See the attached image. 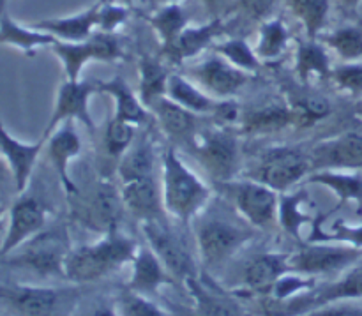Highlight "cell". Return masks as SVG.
Masks as SVG:
<instances>
[{
    "instance_id": "obj_1",
    "label": "cell",
    "mask_w": 362,
    "mask_h": 316,
    "mask_svg": "<svg viewBox=\"0 0 362 316\" xmlns=\"http://www.w3.org/2000/svg\"><path fill=\"white\" fill-rule=\"evenodd\" d=\"M163 205L173 218L189 223L211 198V187L179 158L173 147L161 156Z\"/></svg>"
},
{
    "instance_id": "obj_2",
    "label": "cell",
    "mask_w": 362,
    "mask_h": 316,
    "mask_svg": "<svg viewBox=\"0 0 362 316\" xmlns=\"http://www.w3.org/2000/svg\"><path fill=\"white\" fill-rule=\"evenodd\" d=\"M134 253L133 240L119 232L106 233L105 240L83 246L67 254L64 274L78 283L94 281L129 260Z\"/></svg>"
},
{
    "instance_id": "obj_3",
    "label": "cell",
    "mask_w": 362,
    "mask_h": 316,
    "mask_svg": "<svg viewBox=\"0 0 362 316\" xmlns=\"http://www.w3.org/2000/svg\"><path fill=\"white\" fill-rule=\"evenodd\" d=\"M71 214L85 228L99 233H110L117 230V223L122 212V194L113 182L103 179L92 184L85 193L69 197Z\"/></svg>"
},
{
    "instance_id": "obj_4",
    "label": "cell",
    "mask_w": 362,
    "mask_h": 316,
    "mask_svg": "<svg viewBox=\"0 0 362 316\" xmlns=\"http://www.w3.org/2000/svg\"><path fill=\"white\" fill-rule=\"evenodd\" d=\"M313 173L310 154L297 147H272L260 156L250 179L265 184L279 194Z\"/></svg>"
},
{
    "instance_id": "obj_5",
    "label": "cell",
    "mask_w": 362,
    "mask_h": 316,
    "mask_svg": "<svg viewBox=\"0 0 362 316\" xmlns=\"http://www.w3.org/2000/svg\"><path fill=\"white\" fill-rule=\"evenodd\" d=\"M49 48L59 57L66 80H80L81 71L90 62H117L124 59L122 46L115 34L99 30L85 41L67 42L57 39Z\"/></svg>"
},
{
    "instance_id": "obj_6",
    "label": "cell",
    "mask_w": 362,
    "mask_h": 316,
    "mask_svg": "<svg viewBox=\"0 0 362 316\" xmlns=\"http://www.w3.org/2000/svg\"><path fill=\"white\" fill-rule=\"evenodd\" d=\"M194 154L216 184L235 179L240 166V147L235 134L225 129H209L197 133L191 140Z\"/></svg>"
},
{
    "instance_id": "obj_7",
    "label": "cell",
    "mask_w": 362,
    "mask_h": 316,
    "mask_svg": "<svg viewBox=\"0 0 362 316\" xmlns=\"http://www.w3.org/2000/svg\"><path fill=\"white\" fill-rule=\"evenodd\" d=\"M223 194L232 204L237 211L251 223L260 228L274 225L279 212V193L271 189L265 184L257 182L253 179L247 180H228V182H219Z\"/></svg>"
},
{
    "instance_id": "obj_8",
    "label": "cell",
    "mask_w": 362,
    "mask_h": 316,
    "mask_svg": "<svg viewBox=\"0 0 362 316\" xmlns=\"http://www.w3.org/2000/svg\"><path fill=\"white\" fill-rule=\"evenodd\" d=\"M99 94V81L90 80H64L57 92L55 108L49 117L42 138H48L57 127L66 120L81 122L88 131H94V120L90 115V98Z\"/></svg>"
},
{
    "instance_id": "obj_9",
    "label": "cell",
    "mask_w": 362,
    "mask_h": 316,
    "mask_svg": "<svg viewBox=\"0 0 362 316\" xmlns=\"http://www.w3.org/2000/svg\"><path fill=\"white\" fill-rule=\"evenodd\" d=\"M189 76L212 98L228 99L235 95L251 80V74L226 62L223 57L212 55L189 69Z\"/></svg>"
},
{
    "instance_id": "obj_10",
    "label": "cell",
    "mask_w": 362,
    "mask_h": 316,
    "mask_svg": "<svg viewBox=\"0 0 362 316\" xmlns=\"http://www.w3.org/2000/svg\"><path fill=\"white\" fill-rule=\"evenodd\" d=\"M46 225V207L32 197H20L9 211V225L0 242V258H7L23 246L28 239L37 235Z\"/></svg>"
},
{
    "instance_id": "obj_11",
    "label": "cell",
    "mask_w": 362,
    "mask_h": 316,
    "mask_svg": "<svg viewBox=\"0 0 362 316\" xmlns=\"http://www.w3.org/2000/svg\"><path fill=\"white\" fill-rule=\"evenodd\" d=\"M308 154L313 172L362 170V134L343 133L317 144Z\"/></svg>"
},
{
    "instance_id": "obj_12",
    "label": "cell",
    "mask_w": 362,
    "mask_h": 316,
    "mask_svg": "<svg viewBox=\"0 0 362 316\" xmlns=\"http://www.w3.org/2000/svg\"><path fill=\"white\" fill-rule=\"evenodd\" d=\"M46 152H48V159L55 170L57 177H59L66 197L69 198L80 193V187L76 186L69 172L73 159H76L81 152V140L76 127H74V120L62 122L46 138Z\"/></svg>"
},
{
    "instance_id": "obj_13",
    "label": "cell",
    "mask_w": 362,
    "mask_h": 316,
    "mask_svg": "<svg viewBox=\"0 0 362 316\" xmlns=\"http://www.w3.org/2000/svg\"><path fill=\"white\" fill-rule=\"evenodd\" d=\"M45 145L46 138L42 136L41 140L32 141V144L18 140L6 129V126L0 120V156L9 166L11 179H13L14 189L18 194L25 193V189H27L34 166Z\"/></svg>"
},
{
    "instance_id": "obj_14",
    "label": "cell",
    "mask_w": 362,
    "mask_h": 316,
    "mask_svg": "<svg viewBox=\"0 0 362 316\" xmlns=\"http://www.w3.org/2000/svg\"><path fill=\"white\" fill-rule=\"evenodd\" d=\"M141 223H144L141 226H144L145 237H147L152 251L161 260V264L172 274L179 276V278H191V274H193V262H191L189 253L180 244V240L170 230H166L161 219H152V221Z\"/></svg>"
},
{
    "instance_id": "obj_15",
    "label": "cell",
    "mask_w": 362,
    "mask_h": 316,
    "mask_svg": "<svg viewBox=\"0 0 362 316\" xmlns=\"http://www.w3.org/2000/svg\"><path fill=\"white\" fill-rule=\"evenodd\" d=\"M226 23L223 18H214L207 23L191 27L187 25L179 37L166 48H161V55L172 64H182L193 57L200 55L207 48H212L216 39L225 32Z\"/></svg>"
},
{
    "instance_id": "obj_16",
    "label": "cell",
    "mask_w": 362,
    "mask_h": 316,
    "mask_svg": "<svg viewBox=\"0 0 362 316\" xmlns=\"http://www.w3.org/2000/svg\"><path fill=\"white\" fill-rule=\"evenodd\" d=\"M67 254L64 253L62 242L57 237L45 235L41 239L32 240L27 250L21 254L4 260V264L13 265V267L28 269L41 276L60 274L66 267Z\"/></svg>"
},
{
    "instance_id": "obj_17",
    "label": "cell",
    "mask_w": 362,
    "mask_h": 316,
    "mask_svg": "<svg viewBox=\"0 0 362 316\" xmlns=\"http://www.w3.org/2000/svg\"><path fill=\"white\" fill-rule=\"evenodd\" d=\"M0 303L20 316H55L60 304V293L35 286L0 285Z\"/></svg>"
},
{
    "instance_id": "obj_18",
    "label": "cell",
    "mask_w": 362,
    "mask_h": 316,
    "mask_svg": "<svg viewBox=\"0 0 362 316\" xmlns=\"http://www.w3.org/2000/svg\"><path fill=\"white\" fill-rule=\"evenodd\" d=\"M120 194H122L124 207L138 219L141 221L161 219L165 205H163L161 186H158L156 177H145L124 184Z\"/></svg>"
},
{
    "instance_id": "obj_19",
    "label": "cell",
    "mask_w": 362,
    "mask_h": 316,
    "mask_svg": "<svg viewBox=\"0 0 362 316\" xmlns=\"http://www.w3.org/2000/svg\"><path fill=\"white\" fill-rule=\"evenodd\" d=\"M99 6H101V0L92 4L90 7H87V9L80 11V13L76 14L35 21V23H32V27L53 35V37L59 39V41H85V39H88L94 34V28L98 27Z\"/></svg>"
},
{
    "instance_id": "obj_20",
    "label": "cell",
    "mask_w": 362,
    "mask_h": 316,
    "mask_svg": "<svg viewBox=\"0 0 362 316\" xmlns=\"http://www.w3.org/2000/svg\"><path fill=\"white\" fill-rule=\"evenodd\" d=\"M296 126V112L288 103H265L240 115V127L246 134H272Z\"/></svg>"
},
{
    "instance_id": "obj_21",
    "label": "cell",
    "mask_w": 362,
    "mask_h": 316,
    "mask_svg": "<svg viewBox=\"0 0 362 316\" xmlns=\"http://www.w3.org/2000/svg\"><path fill=\"white\" fill-rule=\"evenodd\" d=\"M244 239H246V233L243 230L221 219L207 221L198 232L202 254L209 264H218L225 260L237 246H240Z\"/></svg>"
},
{
    "instance_id": "obj_22",
    "label": "cell",
    "mask_w": 362,
    "mask_h": 316,
    "mask_svg": "<svg viewBox=\"0 0 362 316\" xmlns=\"http://www.w3.org/2000/svg\"><path fill=\"white\" fill-rule=\"evenodd\" d=\"M148 112H154L156 120H158L161 129L166 133V136L179 141H191L197 136V113L189 112V110H186L184 106L177 105V103L172 101L168 95L158 99V101L148 108Z\"/></svg>"
},
{
    "instance_id": "obj_23",
    "label": "cell",
    "mask_w": 362,
    "mask_h": 316,
    "mask_svg": "<svg viewBox=\"0 0 362 316\" xmlns=\"http://www.w3.org/2000/svg\"><path fill=\"white\" fill-rule=\"evenodd\" d=\"M357 258V253L352 250L329 246H310L297 253L292 258V267L296 271L306 272V274H322V272H332L345 265L352 264Z\"/></svg>"
},
{
    "instance_id": "obj_24",
    "label": "cell",
    "mask_w": 362,
    "mask_h": 316,
    "mask_svg": "<svg viewBox=\"0 0 362 316\" xmlns=\"http://www.w3.org/2000/svg\"><path fill=\"white\" fill-rule=\"evenodd\" d=\"M99 94L112 95L115 101V119L124 122L140 126L147 120L148 110L140 101V95L129 87L122 76H115L112 80L99 81Z\"/></svg>"
},
{
    "instance_id": "obj_25",
    "label": "cell",
    "mask_w": 362,
    "mask_h": 316,
    "mask_svg": "<svg viewBox=\"0 0 362 316\" xmlns=\"http://www.w3.org/2000/svg\"><path fill=\"white\" fill-rule=\"evenodd\" d=\"M57 39L46 32L34 28L32 25L18 23L14 18L9 16L7 11L0 14V46H13L20 52L32 57L37 48L52 46Z\"/></svg>"
},
{
    "instance_id": "obj_26",
    "label": "cell",
    "mask_w": 362,
    "mask_h": 316,
    "mask_svg": "<svg viewBox=\"0 0 362 316\" xmlns=\"http://www.w3.org/2000/svg\"><path fill=\"white\" fill-rule=\"evenodd\" d=\"M293 69L303 85H310L313 78H318V80L331 78V60L320 39H306V41L297 42Z\"/></svg>"
},
{
    "instance_id": "obj_27",
    "label": "cell",
    "mask_w": 362,
    "mask_h": 316,
    "mask_svg": "<svg viewBox=\"0 0 362 316\" xmlns=\"http://www.w3.org/2000/svg\"><path fill=\"white\" fill-rule=\"evenodd\" d=\"M166 95L172 101H175L177 105L184 106V108L197 113V115H212L216 105H218V101L211 94H207L204 88L198 87L194 81L175 73L170 74Z\"/></svg>"
},
{
    "instance_id": "obj_28",
    "label": "cell",
    "mask_w": 362,
    "mask_h": 316,
    "mask_svg": "<svg viewBox=\"0 0 362 316\" xmlns=\"http://www.w3.org/2000/svg\"><path fill=\"white\" fill-rule=\"evenodd\" d=\"M170 73L156 57L141 55L138 60V83H140V101L145 108H151L158 99L165 98L168 90Z\"/></svg>"
},
{
    "instance_id": "obj_29",
    "label": "cell",
    "mask_w": 362,
    "mask_h": 316,
    "mask_svg": "<svg viewBox=\"0 0 362 316\" xmlns=\"http://www.w3.org/2000/svg\"><path fill=\"white\" fill-rule=\"evenodd\" d=\"M308 182L327 187L339 198L341 204L356 201L362 205V177L356 173H345L343 170H322V172L310 173Z\"/></svg>"
},
{
    "instance_id": "obj_30",
    "label": "cell",
    "mask_w": 362,
    "mask_h": 316,
    "mask_svg": "<svg viewBox=\"0 0 362 316\" xmlns=\"http://www.w3.org/2000/svg\"><path fill=\"white\" fill-rule=\"evenodd\" d=\"M286 6L304 27L308 39L322 37L331 13V0H286Z\"/></svg>"
},
{
    "instance_id": "obj_31",
    "label": "cell",
    "mask_w": 362,
    "mask_h": 316,
    "mask_svg": "<svg viewBox=\"0 0 362 316\" xmlns=\"http://www.w3.org/2000/svg\"><path fill=\"white\" fill-rule=\"evenodd\" d=\"M151 27L154 28L158 34L159 41H161V48L172 45L180 32L189 25V18H187L186 9L180 4H166V6H159L152 16L147 18Z\"/></svg>"
},
{
    "instance_id": "obj_32",
    "label": "cell",
    "mask_w": 362,
    "mask_h": 316,
    "mask_svg": "<svg viewBox=\"0 0 362 316\" xmlns=\"http://www.w3.org/2000/svg\"><path fill=\"white\" fill-rule=\"evenodd\" d=\"M288 41L290 32L285 21L279 18H267L260 25L255 52L260 60H276L285 53Z\"/></svg>"
},
{
    "instance_id": "obj_33",
    "label": "cell",
    "mask_w": 362,
    "mask_h": 316,
    "mask_svg": "<svg viewBox=\"0 0 362 316\" xmlns=\"http://www.w3.org/2000/svg\"><path fill=\"white\" fill-rule=\"evenodd\" d=\"M117 172L122 184L145 179V177H154V152L151 145L147 141L131 145L129 151L120 158Z\"/></svg>"
},
{
    "instance_id": "obj_34",
    "label": "cell",
    "mask_w": 362,
    "mask_h": 316,
    "mask_svg": "<svg viewBox=\"0 0 362 316\" xmlns=\"http://www.w3.org/2000/svg\"><path fill=\"white\" fill-rule=\"evenodd\" d=\"M165 281V271L158 254L151 250H141L134 260L131 288L140 293H152Z\"/></svg>"
},
{
    "instance_id": "obj_35",
    "label": "cell",
    "mask_w": 362,
    "mask_h": 316,
    "mask_svg": "<svg viewBox=\"0 0 362 316\" xmlns=\"http://www.w3.org/2000/svg\"><path fill=\"white\" fill-rule=\"evenodd\" d=\"M320 39L343 62H362V28L346 25L324 34Z\"/></svg>"
},
{
    "instance_id": "obj_36",
    "label": "cell",
    "mask_w": 362,
    "mask_h": 316,
    "mask_svg": "<svg viewBox=\"0 0 362 316\" xmlns=\"http://www.w3.org/2000/svg\"><path fill=\"white\" fill-rule=\"evenodd\" d=\"M212 52L216 55L223 57L232 66L239 67V69L246 71L250 74L257 73L262 67V60L258 59L255 48H251L250 42L243 37H232L218 42V45H212Z\"/></svg>"
},
{
    "instance_id": "obj_37",
    "label": "cell",
    "mask_w": 362,
    "mask_h": 316,
    "mask_svg": "<svg viewBox=\"0 0 362 316\" xmlns=\"http://www.w3.org/2000/svg\"><path fill=\"white\" fill-rule=\"evenodd\" d=\"M292 110L296 112V127H308L313 124L320 122V120L327 119L332 112V106L327 98L315 92H304V94H297L293 101L288 103Z\"/></svg>"
},
{
    "instance_id": "obj_38",
    "label": "cell",
    "mask_w": 362,
    "mask_h": 316,
    "mask_svg": "<svg viewBox=\"0 0 362 316\" xmlns=\"http://www.w3.org/2000/svg\"><path fill=\"white\" fill-rule=\"evenodd\" d=\"M285 260L276 254H265L251 262L246 269V283L251 288L265 290L276 285L285 272Z\"/></svg>"
},
{
    "instance_id": "obj_39",
    "label": "cell",
    "mask_w": 362,
    "mask_h": 316,
    "mask_svg": "<svg viewBox=\"0 0 362 316\" xmlns=\"http://www.w3.org/2000/svg\"><path fill=\"white\" fill-rule=\"evenodd\" d=\"M134 134H136L134 124L124 122L115 117L110 119V122L105 127V134H103V147H105L106 156L112 161L119 163L120 158L134 144Z\"/></svg>"
},
{
    "instance_id": "obj_40",
    "label": "cell",
    "mask_w": 362,
    "mask_h": 316,
    "mask_svg": "<svg viewBox=\"0 0 362 316\" xmlns=\"http://www.w3.org/2000/svg\"><path fill=\"white\" fill-rule=\"evenodd\" d=\"M304 198H306L304 191H299L296 194H279L278 218L281 221L283 228L286 232L293 233V235L299 232L300 226L306 225V223H311L310 216H306L300 211V205L304 204Z\"/></svg>"
},
{
    "instance_id": "obj_41",
    "label": "cell",
    "mask_w": 362,
    "mask_h": 316,
    "mask_svg": "<svg viewBox=\"0 0 362 316\" xmlns=\"http://www.w3.org/2000/svg\"><path fill=\"white\" fill-rule=\"evenodd\" d=\"M331 80L341 92L361 98L362 95V62H343L332 67Z\"/></svg>"
},
{
    "instance_id": "obj_42",
    "label": "cell",
    "mask_w": 362,
    "mask_h": 316,
    "mask_svg": "<svg viewBox=\"0 0 362 316\" xmlns=\"http://www.w3.org/2000/svg\"><path fill=\"white\" fill-rule=\"evenodd\" d=\"M349 297H362V269H356L346 278L336 285L329 286L322 293H318L315 304H327L338 299H349Z\"/></svg>"
},
{
    "instance_id": "obj_43",
    "label": "cell",
    "mask_w": 362,
    "mask_h": 316,
    "mask_svg": "<svg viewBox=\"0 0 362 316\" xmlns=\"http://www.w3.org/2000/svg\"><path fill=\"white\" fill-rule=\"evenodd\" d=\"M193 286L194 295L198 297V303H200V310L205 316H243L239 308L232 303V300L225 299V297L214 295V293H209L205 290H202L200 286H197V283L189 281Z\"/></svg>"
},
{
    "instance_id": "obj_44",
    "label": "cell",
    "mask_w": 362,
    "mask_h": 316,
    "mask_svg": "<svg viewBox=\"0 0 362 316\" xmlns=\"http://www.w3.org/2000/svg\"><path fill=\"white\" fill-rule=\"evenodd\" d=\"M129 16V7L119 2H103L98 11V30L106 34H115L117 28L122 27Z\"/></svg>"
},
{
    "instance_id": "obj_45",
    "label": "cell",
    "mask_w": 362,
    "mask_h": 316,
    "mask_svg": "<svg viewBox=\"0 0 362 316\" xmlns=\"http://www.w3.org/2000/svg\"><path fill=\"white\" fill-rule=\"evenodd\" d=\"M122 311L126 316H165L159 308L136 295L124 297Z\"/></svg>"
},
{
    "instance_id": "obj_46",
    "label": "cell",
    "mask_w": 362,
    "mask_h": 316,
    "mask_svg": "<svg viewBox=\"0 0 362 316\" xmlns=\"http://www.w3.org/2000/svg\"><path fill=\"white\" fill-rule=\"evenodd\" d=\"M276 2L278 0H237V6L251 20L264 21L272 13Z\"/></svg>"
},
{
    "instance_id": "obj_47",
    "label": "cell",
    "mask_w": 362,
    "mask_h": 316,
    "mask_svg": "<svg viewBox=\"0 0 362 316\" xmlns=\"http://www.w3.org/2000/svg\"><path fill=\"white\" fill-rule=\"evenodd\" d=\"M310 316H362L361 311L352 310V308H331V310L317 311Z\"/></svg>"
},
{
    "instance_id": "obj_48",
    "label": "cell",
    "mask_w": 362,
    "mask_h": 316,
    "mask_svg": "<svg viewBox=\"0 0 362 316\" xmlns=\"http://www.w3.org/2000/svg\"><path fill=\"white\" fill-rule=\"evenodd\" d=\"M338 2L343 11H346V13H354V11L359 9L362 0H338Z\"/></svg>"
},
{
    "instance_id": "obj_49",
    "label": "cell",
    "mask_w": 362,
    "mask_h": 316,
    "mask_svg": "<svg viewBox=\"0 0 362 316\" xmlns=\"http://www.w3.org/2000/svg\"><path fill=\"white\" fill-rule=\"evenodd\" d=\"M7 173H9L11 175V172H9V166H7V163L4 161V158L2 156H0V180H4L6 179V175Z\"/></svg>"
},
{
    "instance_id": "obj_50",
    "label": "cell",
    "mask_w": 362,
    "mask_h": 316,
    "mask_svg": "<svg viewBox=\"0 0 362 316\" xmlns=\"http://www.w3.org/2000/svg\"><path fill=\"white\" fill-rule=\"evenodd\" d=\"M87 316H115V315H113L110 310H106V308H98V310H94Z\"/></svg>"
},
{
    "instance_id": "obj_51",
    "label": "cell",
    "mask_w": 362,
    "mask_h": 316,
    "mask_svg": "<svg viewBox=\"0 0 362 316\" xmlns=\"http://www.w3.org/2000/svg\"><path fill=\"white\" fill-rule=\"evenodd\" d=\"M202 2H204L207 7H216V6H219L223 0H202Z\"/></svg>"
},
{
    "instance_id": "obj_52",
    "label": "cell",
    "mask_w": 362,
    "mask_h": 316,
    "mask_svg": "<svg viewBox=\"0 0 362 316\" xmlns=\"http://www.w3.org/2000/svg\"><path fill=\"white\" fill-rule=\"evenodd\" d=\"M156 2H158L159 6H166V4H180L182 0H156Z\"/></svg>"
},
{
    "instance_id": "obj_53",
    "label": "cell",
    "mask_w": 362,
    "mask_h": 316,
    "mask_svg": "<svg viewBox=\"0 0 362 316\" xmlns=\"http://www.w3.org/2000/svg\"><path fill=\"white\" fill-rule=\"evenodd\" d=\"M7 2H9V0H0V14H2L4 11H6V7H7Z\"/></svg>"
},
{
    "instance_id": "obj_54",
    "label": "cell",
    "mask_w": 362,
    "mask_h": 316,
    "mask_svg": "<svg viewBox=\"0 0 362 316\" xmlns=\"http://www.w3.org/2000/svg\"><path fill=\"white\" fill-rule=\"evenodd\" d=\"M115 2H119V4H122V6H127V7H129L131 4L134 2V0H115Z\"/></svg>"
},
{
    "instance_id": "obj_55",
    "label": "cell",
    "mask_w": 362,
    "mask_h": 316,
    "mask_svg": "<svg viewBox=\"0 0 362 316\" xmlns=\"http://www.w3.org/2000/svg\"><path fill=\"white\" fill-rule=\"evenodd\" d=\"M357 115H359V117H362V103H361V105H359V106H357Z\"/></svg>"
},
{
    "instance_id": "obj_56",
    "label": "cell",
    "mask_w": 362,
    "mask_h": 316,
    "mask_svg": "<svg viewBox=\"0 0 362 316\" xmlns=\"http://www.w3.org/2000/svg\"><path fill=\"white\" fill-rule=\"evenodd\" d=\"M0 235H2V219H0ZM2 242V240H0Z\"/></svg>"
}]
</instances>
